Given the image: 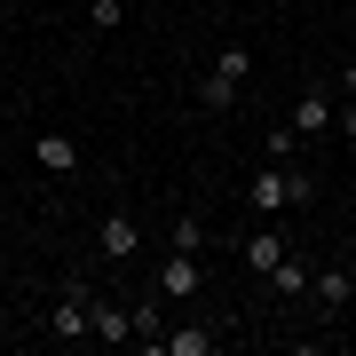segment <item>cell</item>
<instances>
[{
    "mask_svg": "<svg viewBox=\"0 0 356 356\" xmlns=\"http://www.w3.org/2000/svg\"><path fill=\"white\" fill-rule=\"evenodd\" d=\"M285 254H293V245L277 238V229H254V238H245V269H261V277H269V269H277Z\"/></svg>",
    "mask_w": 356,
    "mask_h": 356,
    "instance_id": "12",
    "label": "cell"
},
{
    "mask_svg": "<svg viewBox=\"0 0 356 356\" xmlns=\"http://www.w3.org/2000/svg\"><path fill=\"white\" fill-rule=\"evenodd\" d=\"M198 285H206V269H198V254H166V261L151 269V293H159V301H191Z\"/></svg>",
    "mask_w": 356,
    "mask_h": 356,
    "instance_id": "2",
    "label": "cell"
},
{
    "mask_svg": "<svg viewBox=\"0 0 356 356\" xmlns=\"http://www.w3.org/2000/svg\"><path fill=\"white\" fill-rule=\"evenodd\" d=\"M341 88H348V103H356V56H348V72H341Z\"/></svg>",
    "mask_w": 356,
    "mask_h": 356,
    "instance_id": "17",
    "label": "cell"
},
{
    "mask_svg": "<svg viewBox=\"0 0 356 356\" xmlns=\"http://www.w3.org/2000/svg\"><path fill=\"white\" fill-rule=\"evenodd\" d=\"M88 24L95 32H119V24H127V0H88Z\"/></svg>",
    "mask_w": 356,
    "mask_h": 356,
    "instance_id": "15",
    "label": "cell"
},
{
    "mask_svg": "<svg viewBox=\"0 0 356 356\" xmlns=\"http://www.w3.org/2000/svg\"><path fill=\"white\" fill-rule=\"evenodd\" d=\"M341 127V103H332V88H301V103H293V135H332Z\"/></svg>",
    "mask_w": 356,
    "mask_h": 356,
    "instance_id": "3",
    "label": "cell"
},
{
    "mask_svg": "<svg viewBox=\"0 0 356 356\" xmlns=\"http://www.w3.org/2000/svg\"><path fill=\"white\" fill-rule=\"evenodd\" d=\"M309 301L332 317V309H348V301H356V277H348V269H317V277H309Z\"/></svg>",
    "mask_w": 356,
    "mask_h": 356,
    "instance_id": "7",
    "label": "cell"
},
{
    "mask_svg": "<svg viewBox=\"0 0 356 356\" xmlns=\"http://www.w3.org/2000/svg\"><path fill=\"white\" fill-rule=\"evenodd\" d=\"M127 8H135V0H127Z\"/></svg>",
    "mask_w": 356,
    "mask_h": 356,
    "instance_id": "19",
    "label": "cell"
},
{
    "mask_svg": "<svg viewBox=\"0 0 356 356\" xmlns=\"http://www.w3.org/2000/svg\"><path fill=\"white\" fill-rule=\"evenodd\" d=\"M309 277H317V261H301V254H285L277 269H269V293H285V301H301Z\"/></svg>",
    "mask_w": 356,
    "mask_h": 356,
    "instance_id": "9",
    "label": "cell"
},
{
    "mask_svg": "<svg viewBox=\"0 0 356 356\" xmlns=\"http://www.w3.org/2000/svg\"><path fill=\"white\" fill-rule=\"evenodd\" d=\"M341 135H348V143H356V103H348V111H341Z\"/></svg>",
    "mask_w": 356,
    "mask_h": 356,
    "instance_id": "16",
    "label": "cell"
},
{
    "mask_svg": "<svg viewBox=\"0 0 356 356\" xmlns=\"http://www.w3.org/2000/svg\"><path fill=\"white\" fill-rule=\"evenodd\" d=\"M95 254H103V261H135V254H143V222H135V214H103V222H95Z\"/></svg>",
    "mask_w": 356,
    "mask_h": 356,
    "instance_id": "4",
    "label": "cell"
},
{
    "mask_svg": "<svg viewBox=\"0 0 356 356\" xmlns=\"http://www.w3.org/2000/svg\"><path fill=\"white\" fill-rule=\"evenodd\" d=\"M127 317H135V341H143V348H159V341H166V309H159V293H143Z\"/></svg>",
    "mask_w": 356,
    "mask_h": 356,
    "instance_id": "13",
    "label": "cell"
},
{
    "mask_svg": "<svg viewBox=\"0 0 356 356\" xmlns=\"http://www.w3.org/2000/svg\"><path fill=\"white\" fill-rule=\"evenodd\" d=\"M317 198V175H301V166H285V159H269L254 182H245V206L254 214H277V206H309Z\"/></svg>",
    "mask_w": 356,
    "mask_h": 356,
    "instance_id": "1",
    "label": "cell"
},
{
    "mask_svg": "<svg viewBox=\"0 0 356 356\" xmlns=\"http://www.w3.org/2000/svg\"><path fill=\"white\" fill-rule=\"evenodd\" d=\"M88 341H103V348L135 341V317H127L119 301H103V293H88Z\"/></svg>",
    "mask_w": 356,
    "mask_h": 356,
    "instance_id": "5",
    "label": "cell"
},
{
    "mask_svg": "<svg viewBox=\"0 0 356 356\" xmlns=\"http://www.w3.org/2000/svg\"><path fill=\"white\" fill-rule=\"evenodd\" d=\"M348 261H356V245H348Z\"/></svg>",
    "mask_w": 356,
    "mask_h": 356,
    "instance_id": "18",
    "label": "cell"
},
{
    "mask_svg": "<svg viewBox=\"0 0 356 356\" xmlns=\"http://www.w3.org/2000/svg\"><path fill=\"white\" fill-rule=\"evenodd\" d=\"M32 151H40V166H48V175H79V143H72V135H40Z\"/></svg>",
    "mask_w": 356,
    "mask_h": 356,
    "instance_id": "11",
    "label": "cell"
},
{
    "mask_svg": "<svg viewBox=\"0 0 356 356\" xmlns=\"http://www.w3.org/2000/svg\"><path fill=\"white\" fill-rule=\"evenodd\" d=\"M48 341H88V285H64V301L48 309Z\"/></svg>",
    "mask_w": 356,
    "mask_h": 356,
    "instance_id": "6",
    "label": "cell"
},
{
    "mask_svg": "<svg viewBox=\"0 0 356 356\" xmlns=\"http://www.w3.org/2000/svg\"><path fill=\"white\" fill-rule=\"evenodd\" d=\"M238 88H245V79H229L222 64H206V79H198V111H229V103H238Z\"/></svg>",
    "mask_w": 356,
    "mask_h": 356,
    "instance_id": "10",
    "label": "cell"
},
{
    "mask_svg": "<svg viewBox=\"0 0 356 356\" xmlns=\"http://www.w3.org/2000/svg\"><path fill=\"white\" fill-rule=\"evenodd\" d=\"M175 254H206V214H175Z\"/></svg>",
    "mask_w": 356,
    "mask_h": 356,
    "instance_id": "14",
    "label": "cell"
},
{
    "mask_svg": "<svg viewBox=\"0 0 356 356\" xmlns=\"http://www.w3.org/2000/svg\"><path fill=\"white\" fill-rule=\"evenodd\" d=\"M222 341H214V325H166V341H159V356H214Z\"/></svg>",
    "mask_w": 356,
    "mask_h": 356,
    "instance_id": "8",
    "label": "cell"
}]
</instances>
